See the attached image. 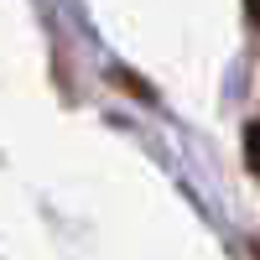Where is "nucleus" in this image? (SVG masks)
Here are the masks:
<instances>
[{
	"mask_svg": "<svg viewBox=\"0 0 260 260\" xmlns=\"http://www.w3.org/2000/svg\"><path fill=\"white\" fill-rule=\"evenodd\" d=\"M245 156H250V167H255V177H260V120L250 125V136H245Z\"/></svg>",
	"mask_w": 260,
	"mask_h": 260,
	"instance_id": "f257e3e1",
	"label": "nucleus"
},
{
	"mask_svg": "<svg viewBox=\"0 0 260 260\" xmlns=\"http://www.w3.org/2000/svg\"><path fill=\"white\" fill-rule=\"evenodd\" d=\"M245 6H250V16H255V26H260V0H245Z\"/></svg>",
	"mask_w": 260,
	"mask_h": 260,
	"instance_id": "f03ea898",
	"label": "nucleus"
}]
</instances>
